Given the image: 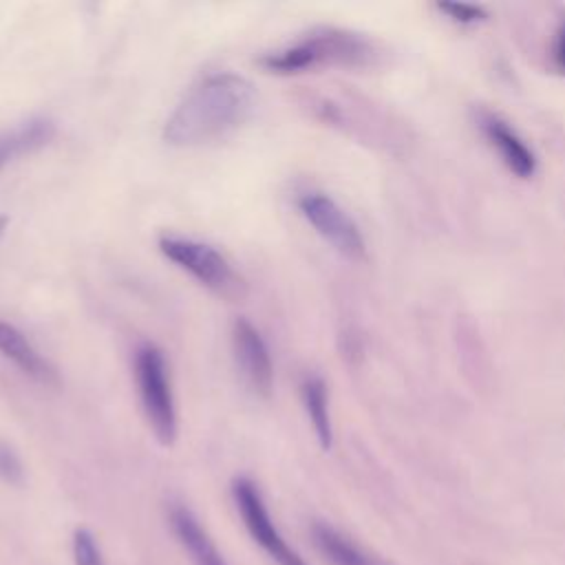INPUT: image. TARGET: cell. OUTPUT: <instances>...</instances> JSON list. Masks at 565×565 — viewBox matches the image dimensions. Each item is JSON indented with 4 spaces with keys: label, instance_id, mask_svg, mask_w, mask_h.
<instances>
[{
    "label": "cell",
    "instance_id": "3957f363",
    "mask_svg": "<svg viewBox=\"0 0 565 565\" xmlns=\"http://www.w3.org/2000/svg\"><path fill=\"white\" fill-rule=\"evenodd\" d=\"M159 252L172 260L177 267L188 271L194 280H199L205 289L216 294L227 302H241L247 296L245 278L232 267V263L212 245L177 236V234H161L159 236Z\"/></svg>",
    "mask_w": 565,
    "mask_h": 565
},
{
    "label": "cell",
    "instance_id": "ac0fdd59",
    "mask_svg": "<svg viewBox=\"0 0 565 565\" xmlns=\"http://www.w3.org/2000/svg\"><path fill=\"white\" fill-rule=\"evenodd\" d=\"M7 227H9V216L0 214V241H2V236H4V232H7Z\"/></svg>",
    "mask_w": 565,
    "mask_h": 565
},
{
    "label": "cell",
    "instance_id": "9a60e30c",
    "mask_svg": "<svg viewBox=\"0 0 565 565\" xmlns=\"http://www.w3.org/2000/svg\"><path fill=\"white\" fill-rule=\"evenodd\" d=\"M0 481L9 486H22L24 466L20 455L4 441H0Z\"/></svg>",
    "mask_w": 565,
    "mask_h": 565
},
{
    "label": "cell",
    "instance_id": "52a82bcc",
    "mask_svg": "<svg viewBox=\"0 0 565 565\" xmlns=\"http://www.w3.org/2000/svg\"><path fill=\"white\" fill-rule=\"evenodd\" d=\"M232 353L247 388L267 399L274 388V364L267 342L247 318H236L232 324Z\"/></svg>",
    "mask_w": 565,
    "mask_h": 565
},
{
    "label": "cell",
    "instance_id": "5b68a950",
    "mask_svg": "<svg viewBox=\"0 0 565 565\" xmlns=\"http://www.w3.org/2000/svg\"><path fill=\"white\" fill-rule=\"evenodd\" d=\"M230 492L247 534L271 561H276L278 565H307L305 558L285 541V536L271 521L263 492L254 479L245 475L234 477Z\"/></svg>",
    "mask_w": 565,
    "mask_h": 565
},
{
    "label": "cell",
    "instance_id": "ba28073f",
    "mask_svg": "<svg viewBox=\"0 0 565 565\" xmlns=\"http://www.w3.org/2000/svg\"><path fill=\"white\" fill-rule=\"evenodd\" d=\"M166 519L177 543L190 556L192 565H230L216 547L210 532L205 530V525L192 512V508H188L181 501H170Z\"/></svg>",
    "mask_w": 565,
    "mask_h": 565
},
{
    "label": "cell",
    "instance_id": "4fadbf2b",
    "mask_svg": "<svg viewBox=\"0 0 565 565\" xmlns=\"http://www.w3.org/2000/svg\"><path fill=\"white\" fill-rule=\"evenodd\" d=\"M300 397L320 448L329 450L333 444V426H331V413H329V391L324 380L320 375L305 377L300 384Z\"/></svg>",
    "mask_w": 565,
    "mask_h": 565
},
{
    "label": "cell",
    "instance_id": "6da1fadb",
    "mask_svg": "<svg viewBox=\"0 0 565 565\" xmlns=\"http://www.w3.org/2000/svg\"><path fill=\"white\" fill-rule=\"evenodd\" d=\"M256 108L254 84L230 71L201 77L168 115L161 137L174 148L218 141L238 130Z\"/></svg>",
    "mask_w": 565,
    "mask_h": 565
},
{
    "label": "cell",
    "instance_id": "30bf717a",
    "mask_svg": "<svg viewBox=\"0 0 565 565\" xmlns=\"http://www.w3.org/2000/svg\"><path fill=\"white\" fill-rule=\"evenodd\" d=\"M0 355L11 360L24 375L35 380L38 384L51 388L60 386L57 369L29 342V338L18 327L4 320H0Z\"/></svg>",
    "mask_w": 565,
    "mask_h": 565
},
{
    "label": "cell",
    "instance_id": "8fae6325",
    "mask_svg": "<svg viewBox=\"0 0 565 565\" xmlns=\"http://www.w3.org/2000/svg\"><path fill=\"white\" fill-rule=\"evenodd\" d=\"M309 536L316 552L329 565H388L327 521H313Z\"/></svg>",
    "mask_w": 565,
    "mask_h": 565
},
{
    "label": "cell",
    "instance_id": "2e32d148",
    "mask_svg": "<svg viewBox=\"0 0 565 565\" xmlns=\"http://www.w3.org/2000/svg\"><path fill=\"white\" fill-rule=\"evenodd\" d=\"M437 9L441 13H446L452 22L459 24H477L481 20H486V11L483 7L477 4H463V2H439Z\"/></svg>",
    "mask_w": 565,
    "mask_h": 565
},
{
    "label": "cell",
    "instance_id": "5bb4252c",
    "mask_svg": "<svg viewBox=\"0 0 565 565\" xmlns=\"http://www.w3.org/2000/svg\"><path fill=\"white\" fill-rule=\"evenodd\" d=\"M73 565H106L102 547L88 527H77L71 541Z\"/></svg>",
    "mask_w": 565,
    "mask_h": 565
},
{
    "label": "cell",
    "instance_id": "8992f818",
    "mask_svg": "<svg viewBox=\"0 0 565 565\" xmlns=\"http://www.w3.org/2000/svg\"><path fill=\"white\" fill-rule=\"evenodd\" d=\"M307 223L344 258L362 260L366 243L355 221L324 192H302L296 201Z\"/></svg>",
    "mask_w": 565,
    "mask_h": 565
},
{
    "label": "cell",
    "instance_id": "9c48e42d",
    "mask_svg": "<svg viewBox=\"0 0 565 565\" xmlns=\"http://www.w3.org/2000/svg\"><path fill=\"white\" fill-rule=\"evenodd\" d=\"M479 126H481V132L488 139V143L497 150L499 159L505 163V168L512 174H516L519 179L534 177L536 154L508 121H503L497 115L486 113V115H481Z\"/></svg>",
    "mask_w": 565,
    "mask_h": 565
},
{
    "label": "cell",
    "instance_id": "7a4b0ae2",
    "mask_svg": "<svg viewBox=\"0 0 565 565\" xmlns=\"http://www.w3.org/2000/svg\"><path fill=\"white\" fill-rule=\"evenodd\" d=\"M375 57L373 44L353 31L316 29L291 46L263 53L256 64L265 73L296 75L324 66H366Z\"/></svg>",
    "mask_w": 565,
    "mask_h": 565
},
{
    "label": "cell",
    "instance_id": "e0dca14e",
    "mask_svg": "<svg viewBox=\"0 0 565 565\" xmlns=\"http://www.w3.org/2000/svg\"><path fill=\"white\" fill-rule=\"evenodd\" d=\"M554 62L561 71H565V24L561 26L556 42H554Z\"/></svg>",
    "mask_w": 565,
    "mask_h": 565
},
{
    "label": "cell",
    "instance_id": "7c38bea8",
    "mask_svg": "<svg viewBox=\"0 0 565 565\" xmlns=\"http://www.w3.org/2000/svg\"><path fill=\"white\" fill-rule=\"evenodd\" d=\"M55 137V124L49 117H31L20 126L0 132V170L22 154H31Z\"/></svg>",
    "mask_w": 565,
    "mask_h": 565
},
{
    "label": "cell",
    "instance_id": "277c9868",
    "mask_svg": "<svg viewBox=\"0 0 565 565\" xmlns=\"http://www.w3.org/2000/svg\"><path fill=\"white\" fill-rule=\"evenodd\" d=\"M135 382L146 419L161 446H172L177 441V408L170 382V369L163 351L143 342L135 351Z\"/></svg>",
    "mask_w": 565,
    "mask_h": 565
}]
</instances>
